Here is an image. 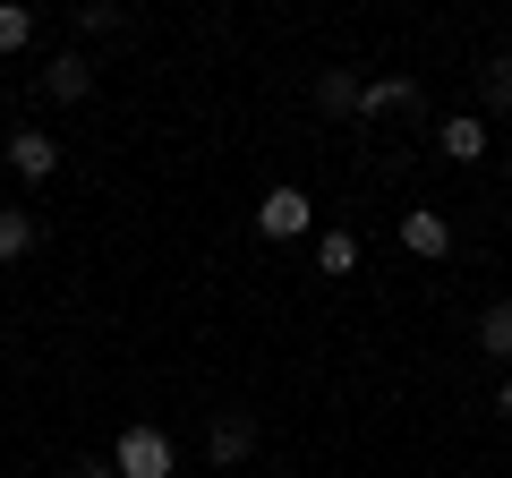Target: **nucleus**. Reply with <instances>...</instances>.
<instances>
[{
	"instance_id": "1",
	"label": "nucleus",
	"mask_w": 512,
	"mask_h": 478,
	"mask_svg": "<svg viewBox=\"0 0 512 478\" xmlns=\"http://www.w3.org/2000/svg\"><path fill=\"white\" fill-rule=\"evenodd\" d=\"M111 470H120V478H171V470H180V453H171L163 427L137 419V427H120V444H111Z\"/></svg>"
},
{
	"instance_id": "2",
	"label": "nucleus",
	"mask_w": 512,
	"mask_h": 478,
	"mask_svg": "<svg viewBox=\"0 0 512 478\" xmlns=\"http://www.w3.org/2000/svg\"><path fill=\"white\" fill-rule=\"evenodd\" d=\"M256 231L265 239H308L316 231V197L308 188H265V197H256Z\"/></svg>"
},
{
	"instance_id": "3",
	"label": "nucleus",
	"mask_w": 512,
	"mask_h": 478,
	"mask_svg": "<svg viewBox=\"0 0 512 478\" xmlns=\"http://www.w3.org/2000/svg\"><path fill=\"white\" fill-rule=\"evenodd\" d=\"M9 171H18L26 188H43L60 171V137L52 129H9Z\"/></svg>"
},
{
	"instance_id": "4",
	"label": "nucleus",
	"mask_w": 512,
	"mask_h": 478,
	"mask_svg": "<svg viewBox=\"0 0 512 478\" xmlns=\"http://www.w3.org/2000/svg\"><path fill=\"white\" fill-rule=\"evenodd\" d=\"M402 248H410V257H427V265L453 257V222H444L436 205H410V214H402Z\"/></svg>"
},
{
	"instance_id": "5",
	"label": "nucleus",
	"mask_w": 512,
	"mask_h": 478,
	"mask_svg": "<svg viewBox=\"0 0 512 478\" xmlns=\"http://www.w3.org/2000/svg\"><path fill=\"white\" fill-rule=\"evenodd\" d=\"M436 154L444 163H478V154H487V120H470V111L436 120Z\"/></svg>"
},
{
	"instance_id": "6",
	"label": "nucleus",
	"mask_w": 512,
	"mask_h": 478,
	"mask_svg": "<svg viewBox=\"0 0 512 478\" xmlns=\"http://www.w3.org/2000/svg\"><path fill=\"white\" fill-rule=\"evenodd\" d=\"M205 453H214L222 470H231V461H248V453H256V419H248V410H222L214 436H205Z\"/></svg>"
},
{
	"instance_id": "7",
	"label": "nucleus",
	"mask_w": 512,
	"mask_h": 478,
	"mask_svg": "<svg viewBox=\"0 0 512 478\" xmlns=\"http://www.w3.org/2000/svg\"><path fill=\"white\" fill-rule=\"evenodd\" d=\"M43 86H52V103H86V94H94V60L86 52H60L52 69H43Z\"/></svg>"
},
{
	"instance_id": "8",
	"label": "nucleus",
	"mask_w": 512,
	"mask_h": 478,
	"mask_svg": "<svg viewBox=\"0 0 512 478\" xmlns=\"http://www.w3.org/2000/svg\"><path fill=\"white\" fill-rule=\"evenodd\" d=\"M410 103H419L410 77H367V86H359V111H367V120H376V111H410Z\"/></svg>"
},
{
	"instance_id": "9",
	"label": "nucleus",
	"mask_w": 512,
	"mask_h": 478,
	"mask_svg": "<svg viewBox=\"0 0 512 478\" xmlns=\"http://www.w3.org/2000/svg\"><path fill=\"white\" fill-rule=\"evenodd\" d=\"M26 248H35V214L26 205H0V265H18Z\"/></svg>"
},
{
	"instance_id": "10",
	"label": "nucleus",
	"mask_w": 512,
	"mask_h": 478,
	"mask_svg": "<svg viewBox=\"0 0 512 478\" xmlns=\"http://www.w3.org/2000/svg\"><path fill=\"white\" fill-rule=\"evenodd\" d=\"M316 111H333V120L359 111V77H350V69H325V77H316Z\"/></svg>"
},
{
	"instance_id": "11",
	"label": "nucleus",
	"mask_w": 512,
	"mask_h": 478,
	"mask_svg": "<svg viewBox=\"0 0 512 478\" xmlns=\"http://www.w3.org/2000/svg\"><path fill=\"white\" fill-rule=\"evenodd\" d=\"M478 350H487V359H512V299H495V308L478 316Z\"/></svg>"
},
{
	"instance_id": "12",
	"label": "nucleus",
	"mask_w": 512,
	"mask_h": 478,
	"mask_svg": "<svg viewBox=\"0 0 512 478\" xmlns=\"http://www.w3.org/2000/svg\"><path fill=\"white\" fill-rule=\"evenodd\" d=\"M316 274H359V239L325 231V239H316Z\"/></svg>"
},
{
	"instance_id": "13",
	"label": "nucleus",
	"mask_w": 512,
	"mask_h": 478,
	"mask_svg": "<svg viewBox=\"0 0 512 478\" xmlns=\"http://www.w3.org/2000/svg\"><path fill=\"white\" fill-rule=\"evenodd\" d=\"M26 43H35V9L0 0V52H26Z\"/></svg>"
},
{
	"instance_id": "14",
	"label": "nucleus",
	"mask_w": 512,
	"mask_h": 478,
	"mask_svg": "<svg viewBox=\"0 0 512 478\" xmlns=\"http://www.w3.org/2000/svg\"><path fill=\"white\" fill-rule=\"evenodd\" d=\"M487 103H495V111H512V52H504V60H487Z\"/></svg>"
},
{
	"instance_id": "15",
	"label": "nucleus",
	"mask_w": 512,
	"mask_h": 478,
	"mask_svg": "<svg viewBox=\"0 0 512 478\" xmlns=\"http://www.w3.org/2000/svg\"><path fill=\"white\" fill-rule=\"evenodd\" d=\"M77 26H86V35H111V26H120V9H111V0H86V9H77Z\"/></svg>"
},
{
	"instance_id": "16",
	"label": "nucleus",
	"mask_w": 512,
	"mask_h": 478,
	"mask_svg": "<svg viewBox=\"0 0 512 478\" xmlns=\"http://www.w3.org/2000/svg\"><path fill=\"white\" fill-rule=\"evenodd\" d=\"M69 478H120V470H111V461H77Z\"/></svg>"
},
{
	"instance_id": "17",
	"label": "nucleus",
	"mask_w": 512,
	"mask_h": 478,
	"mask_svg": "<svg viewBox=\"0 0 512 478\" xmlns=\"http://www.w3.org/2000/svg\"><path fill=\"white\" fill-rule=\"evenodd\" d=\"M504 419H512V376H504Z\"/></svg>"
}]
</instances>
